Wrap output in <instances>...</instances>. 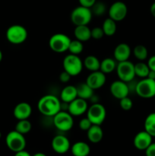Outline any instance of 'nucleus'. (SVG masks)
Returning a JSON list of instances; mask_svg holds the SVG:
<instances>
[{
  "label": "nucleus",
  "mask_w": 155,
  "mask_h": 156,
  "mask_svg": "<svg viewBox=\"0 0 155 156\" xmlns=\"http://www.w3.org/2000/svg\"><path fill=\"white\" fill-rule=\"evenodd\" d=\"M37 109L45 117H53L61 111V100L53 94H46L38 101Z\"/></svg>",
  "instance_id": "nucleus-1"
},
{
  "label": "nucleus",
  "mask_w": 155,
  "mask_h": 156,
  "mask_svg": "<svg viewBox=\"0 0 155 156\" xmlns=\"http://www.w3.org/2000/svg\"><path fill=\"white\" fill-rule=\"evenodd\" d=\"M5 35L10 44L18 45L25 42L28 37V32L23 25L13 24L8 27Z\"/></svg>",
  "instance_id": "nucleus-2"
},
{
  "label": "nucleus",
  "mask_w": 155,
  "mask_h": 156,
  "mask_svg": "<svg viewBox=\"0 0 155 156\" xmlns=\"http://www.w3.org/2000/svg\"><path fill=\"white\" fill-rule=\"evenodd\" d=\"M71 41L69 37L65 34H54L49 40V47L55 53H62L68 51Z\"/></svg>",
  "instance_id": "nucleus-3"
},
{
  "label": "nucleus",
  "mask_w": 155,
  "mask_h": 156,
  "mask_svg": "<svg viewBox=\"0 0 155 156\" xmlns=\"http://www.w3.org/2000/svg\"><path fill=\"white\" fill-rule=\"evenodd\" d=\"M62 66L65 71L69 73L71 76H76L82 72L84 63L78 55L69 53L64 57Z\"/></svg>",
  "instance_id": "nucleus-4"
},
{
  "label": "nucleus",
  "mask_w": 155,
  "mask_h": 156,
  "mask_svg": "<svg viewBox=\"0 0 155 156\" xmlns=\"http://www.w3.org/2000/svg\"><path fill=\"white\" fill-rule=\"evenodd\" d=\"M93 14L91 9L79 5L74 8L71 12L70 18L75 26L88 25L92 19Z\"/></svg>",
  "instance_id": "nucleus-5"
},
{
  "label": "nucleus",
  "mask_w": 155,
  "mask_h": 156,
  "mask_svg": "<svg viewBox=\"0 0 155 156\" xmlns=\"http://www.w3.org/2000/svg\"><path fill=\"white\" fill-rule=\"evenodd\" d=\"M5 143L7 147L15 153L24 150L26 144H27L24 135L20 133L15 129L10 131L7 134L5 138Z\"/></svg>",
  "instance_id": "nucleus-6"
},
{
  "label": "nucleus",
  "mask_w": 155,
  "mask_h": 156,
  "mask_svg": "<svg viewBox=\"0 0 155 156\" xmlns=\"http://www.w3.org/2000/svg\"><path fill=\"white\" fill-rule=\"evenodd\" d=\"M87 117L89 119L93 125L103 124L106 117V110L102 104L95 103L92 104L88 107L87 111Z\"/></svg>",
  "instance_id": "nucleus-7"
},
{
  "label": "nucleus",
  "mask_w": 155,
  "mask_h": 156,
  "mask_svg": "<svg viewBox=\"0 0 155 156\" xmlns=\"http://www.w3.org/2000/svg\"><path fill=\"white\" fill-rule=\"evenodd\" d=\"M135 93L142 98H153L155 96V80L149 78L142 79L137 83Z\"/></svg>",
  "instance_id": "nucleus-8"
},
{
  "label": "nucleus",
  "mask_w": 155,
  "mask_h": 156,
  "mask_svg": "<svg viewBox=\"0 0 155 156\" xmlns=\"http://www.w3.org/2000/svg\"><path fill=\"white\" fill-rule=\"evenodd\" d=\"M53 124L56 129L62 132L69 131L74 126L73 116H71L68 111H60L53 117Z\"/></svg>",
  "instance_id": "nucleus-9"
},
{
  "label": "nucleus",
  "mask_w": 155,
  "mask_h": 156,
  "mask_svg": "<svg viewBox=\"0 0 155 156\" xmlns=\"http://www.w3.org/2000/svg\"><path fill=\"white\" fill-rule=\"evenodd\" d=\"M115 70L119 79L125 82L133 80L136 76L135 73V64L129 60L118 62Z\"/></svg>",
  "instance_id": "nucleus-10"
},
{
  "label": "nucleus",
  "mask_w": 155,
  "mask_h": 156,
  "mask_svg": "<svg viewBox=\"0 0 155 156\" xmlns=\"http://www.w3.org/2000/svg\"><path fill=\"white\" fill-rule=\"evenodd\" d=\"M109 18L118 22L126 18L128 14V7L126 3L121 1H117L112 3L108 10Z\"/></svg>",
  "instance_id": "nucleus-11"
},
{
  "label": "nucleus",
  "mask_w": 155,
  "mask_h": 156,
  "mask_svg": "<svg viewBox=\"0 0 155 156\" xmlns=\"http://www.w3.org/2000/svg\"><path fill=\"white\" fill-rule=\"evenodd\" d=\"M51 146L53 150L58 154H65L71 149L70 141L63 135H57L52 140Z\"/></svg>",
  "instance_id": "nucleus-12"
},
{
  "label": "nucleus",
  "mask_w": 155,
  "mask_h": 156,
  "mask_svg": "<svg viewBox=\"0 0 155 156\" xmlns=\"http://www.w3.org/2000/svg\"><path fill=\"white\" fill-rule=\"evenodd\" d=\"M88 108V104L86 100L76 98L74 100L68 103V112L73 117H78L86 113Z\"/></svg>",
  "instance_id": "nucleus-13"
},
{
  "label": "nucleus",
  "mask_w": 155,
  "mask_h": 156,
  "mask_svg": "<svg viewBox=\"0 0 155 156\" xmlns=\"http://www.w3.org/2000/svg\"><path fill=\"white\" fill-rule=\"evenodd\" d=\"M109 90H110L111 94L115 98L119 99V100L129 96V92H130L127 82H125L119 79L114 81L111 83Z\"/></svg>",
  "instance_id": "nucleus-14"
},
{
  "label": "nucleus",
  "mask_w": 155,
  "mask_h": 156,
  "mask_svg": "<svg viewBox=\"0 0 155 156\" xmlns=\"http://www.w3.org/2000/svg\"><path fill=\"white\" fill-rule=\"evenodd\" d=\"M106 81V74L102 73L100 70L91 72L87 77L86 82L94 90L99 89L105 85Z\"/></svg>",
  "instance_id": "nucleus-15"
},
{
  "label": "nucleus",
  "mask_w": 155,
  "mask_h": 156,
  "mask_svg": "<svg viewBox=\"0 0 155 156\" xmlns=\"http://www.w3.org/2000/svg\"><path fill=\"white\" fill-rule=\"evenodd\" d=\"M153 137L150 135L145 130L138 132L135 135L133 140L134 146L138 150L144 151L153 142H152Z\"/></svg>",
  "instance_id": "nucleus-16"
},
{
  "label": "nucleus",
  "mask_w": 155,
  "mask_h": 156,
  "mask_svg": "<svg viewBox=\"0 0 155 156\" xmlns=\"http://www.w3.org/2000/svg\"><path fill=\"white\" fill-rule=\"evenodd\" d=\"M132 53V50L129 44L120 43L115 47L113 51V57L117 62L129 60Z\"/></svg>",
  "instance_id": "nucleus-17"
},
{
  "label": "nucleus",
  "mask_w": 155,
  "mask_h": 156,
  "mask_svg": "<svg viewBox=\"0 0 155 156\" xmlns=\"http://www.w3.org/2000/svg\"><path fill=\"white\" fill-rule=\"evenodd\" d=\"M32 107L27 102H20L15 107L13 115L17 120H27L31 116Z\"/></svg>",
  "instance_id": "nucleus-18"
},
{
  "label": "nucleus",
  "mask_w": 155,
  "mask_h": 156,
  "mask_svg": "<svg viewBox=\"0 0 155 156\" xmlns=\"http://www.w3.org/2000/svg\"><path fill=\"white\" fill-rule=\"evenodd\" d=\"M87 137L91 143H100L103 137V129L100 125H92L87 131Z\"/></svg>",
  "instance_id": "nucleus-19"
},
{
  "label": "nucleus",
  "mask_w": 155,
  "mask_h": 156,
  "mask_svg": "<svg viewBox=\"0 0 155 156\" xmlns=\"http://www.w3.org/2000/svg\"><path fill=\"white\" fill-rule=\"evenodd\" d=\"M78 98L77 89L74 85H66L62 89L60 92L61 101L65 103H70Z\"/></svg>",
  "instance_id": "nucleus-20"
},
{
  "label": "nucleus",
  "mask_w": 155,
  "mask_h": 156,
  "mask_svg": "<svg viewBox=\"0 0 155 156\" xmlns=\"http://www.w3.org/2000/svg\"><path fill=\"white\" fill-rule=\"evenodd\" d=\"M71 151L74 156H88L91 152V148L85 142L78 141L71 146Z\"/></svg>",
  "instance_id": "nucleus-21"
},
{
  "label": "nucleus",
  "mask_w": 155,
  "mask_h": 156,
  "mask_svg": "<svg viewBox=\"0 0 155 156\" xmlns=\"http://www.w3.org/2000/svg\"><path fill=\"white\" fill-rule=\"evenodd\" d=\"M75 38L81 42H86L91 38V29L88 25L75 26L74 30Z\"/></svg>",
  "instance_id": "nucleus-22"
},
{
  "label": "nucleus",
  "mask_w": 155,
  "mask_h": 156,
  "mask_svg": "<svg viewBox=\"0 0 155 156\" xmlns=\"http://www.w3.org/2000/svg\"><path fill=\"white\" fill-rule=\"evenodd\" d=\"M77 89L78 98L84 99V100H90L93 94H94L93 88H91L86 82H81L76 86Z\"/></svg>",
  "instance_id": "nucleus-23"
},
{
  "label": "nucleus",
  "mask_w": 155,
  "mask_h": 156,
  "mask_svg": "<svg viewBox=\"0 0 155 156\" xmlns=\"http://www.w3.org/2000/svg\"><path fill=\"white\" fill-rule=\"evenodd\" d=\"M117 63L118 62L115 61L114 58H105L103 60L100 61V70L106 75L112 73L116 69Z\"/></svg>",
  "instance_id": "nucleus-24"
},
{
  "label": "nucleus",
  "mask_w": 155,
  "mask_h": 156,
  "mask_svg": "<svg viewBox=\"0 0 155 156\" xmlns=\"http://www.w3.org/2000/svg\"><path fill=\"white\" fill-rule=\"evenodd\" d=\"M83 63L84 66L89 71L94 72L100 70V61L99 60L97 56H94V55H89V56H86L85 59H84Z\"/></svg>",
  "instance_id": "nucleus-25"
},
{
  "label": "nucleus",
  "mask_w": 155,
  "mask_h": 156,
  "mask_svg": "<svg viewBox=\"0 0 155 156\" xmlns=\"http://www.w3.org/2000/svg\"><path fill=\"white\" fill-rule=\"evenodd\" d=\"M102 29L104 32L105 36L112 37L115 34L117 30L116 22L112 18H107L104 20L102 25Z\"/></svg>",
  "instance_id": "nucleus-26"
},
{
  "label": "nucleus",
  "mask_w": 155,
  "mask_h": 156,
  "mask_svg": "<svg viewBox=\"0 0 155 156\" xmlns=\"http://www.w3.org/2000/svg\"><path fill=\"white\" fill-rule=\"evenodd\" d=\"M144 130L152 137H155V112L150 113L144 120Z\"/></svg>",
  "instance_id": "nucleus-27"
},
{
  "label": "nucleus",
  "mask_w": 155,
  "mask_h": 156,
  "mask_svg": "<svg viewBox=\"0 0 155 156\" xmlns=\"http://www.w3.org/2000/svg\"><path fill=\"white\" fill-rule=\"evenodd\" d=\"M149 72H150V68L148 65L143 61H140L135 64V73L136 76L144 79L147 77Z\"/></svg>",
  "instance_id": "nucleus-28"
},
{
  "label": "nucleus",
  "mask_w": 155,
  "mask_h": 156,
  "mask_svg": "<svg viewBox=\"0 0 155 156\" xmlns=\"http://www.w3.org/2000/svg\"><path fill=\"white\" fill-rule=\"evenodd\" d=\"M133 54L135 57L139 61H144L147 59L148 56V51L145 46L139 44L134 47Z\"/></svg>",
  "instance_id": "nucleus-29"
},
{
  "label": "nucleus",
  "mask_w": 155,
  "mask_h": 156,
  "mask_svg": "<svg viewBox=\"0 0 155 156\" xmlns=\"http://www.w3.org/2000/svg\"><path fill=\"white\" fill-rule=\"evenodd\" d=\"M32 124L28 119L27 120H18V123L15 125V130L18 131L20 133L25 135V134L28 133L30 130H31Z\"/></svg>",
  "instance_id": "nucleus-30"
},
{
  "label": "nucleus",
  "mask_w": 155,
  "mask_h": 156,
  "mask_svg": "<svg viewBox=\"0 0 155 156\" xmlns=\"http://www.w3.org/2000/svg\"><path fill=\"white\" fill-rule=\"evenodd\" d=\"M83 50H84L83 42L75 39L71 41L68 51H69V53H71V54L78 55H78H80L81 53L83 52Z\"/></svg>",
  "instance_id": "nucleus-31"
},
{
  "label": "nucleus",
  "mask_w": 155,
  "mask_h": 156,
  "mask_svg": "<svg viewBox=\"0 0 155 156\" xmlns=\"http://www.w3.org/2000/svg\"><path fill=\"white\" fill-rule=\"evenodd\" d=\"M93 15L96 16H102L106 12V5L103 2H96L94 5L91 8Z\"/></svg>",
  "instance_id": "nucleus-32"
},
{
  "label": "nucleus",
  "mask_w": 155,
  "mask_h": 156,
  "mask_svg": "<svg viewBox=\"0 0 155 156\" xmlns=\"http://www.w3.org/2000/svg\"><path fill=\"white\" fill-rule=\"evenodd\" d=\"M119 105L123 111H130L133 107V102L129 97H125L119 100Z\"/></svg>",
  "instance_id": "nucleus-33"
},
{
  "label": "nucleus",
  "mask_w": 155,
  "mask_h": 156,
  "mask_svg": "<svg viewBox=\"0 0 155 156\" xmlns=\"http://www.w3.org/2000/svg\"><path fill=\"white\" fill-rule=\"evenodd\" d=\"M105 36L104 32L101 27H95L91 29V38L95 40H100Z\"/></svg>",
  "instance_id": "nucleus-34"
},
{
  "label": "nucleus",
  "mask_w": 155,
  "mask_h": 156,
  "mask_svg": "<svg viewBox=\"0 0 155 156\" xmlns=\"http://www.w3.org/2000/svg\"><path fill=\"white\" fill-rule=\"evenodd\" d=\"M92 125L93 124L91 123V122L90 121L89 119L87 117H84V118H82L79 121V128L83 131H88Z\"/></svg>",
  "instance_id": "nucleus-35"
},
{
  "label": "nucleus",
  "mask_w": 155,
  "mask_h": 156,
  "mask_svg": "<svg viewBox=\"0 0 155 156\" xmlns=\"http://www.w3.org/2000/svg\"><path fill=\"white\" fill-rule=\"evenodd\" d=\"M71 77H72V76H71L69 73H67L66 71L64 70L63 72H62V73L59 74V80H60V82H62V83H68Z\"/></svg>",
  "instance_id": "nucleus-36"
},
{
  "label": "nucleus",
  "mask_w": 155,
  "mask_h": 156,
  "mask_svg": "<svg viewBox=\"0 0 155 156\" xmlns=\"http://www.w3.org/2000/svg\"><path fill=\"white\" fill-rule=\"evenodd\" d=\"M78 2L80 5L91 9L94 5V3L97 2V0H78Z\"/></svg>",
  "instance_id": "nucleus-37"
},
{
  "label": "nucleus",
  "mask_w": 155,
  "mask_h": 156,
  "mask_svg": "<svg viewBox=\"0 0 155 156\" xmlns=\"http://www.w3.org/2000/svg\"><path fill=\"white\" fill-rule=\"evenodd\" d=\"M144 152L146 156H155V143H152Z\"/></svg>",
  "instance_id": "nucleus-38"
},
{
  "label": "nucleus",
  "mask_w": 155,
  "mask_h": 156,
  "mask_svg": "<svg viewBox=\"0 0 155 156\" xmlns=\"http://www.w3.org/2000/svg\"><path fill=\"white\" fill-rule=\"evenodd\" d=\"M147 65H148L150 70H153L155 72V55L149 58L148 61H147Z\"/></svg>",
  "instance_id": "nucleus-39"
},
{
  "label": "nucleus",
  "mask_w": 155,
  "mask_h": 156,
  "mask_svg": "<svg viewBox=\"0 0 155 156\" xmlns=\"http://www.w3.org/2000/svg\"><path fill=\"white\" fill-rule=\"evenodd\" d=\"M15 156H32L28 152L25 150H22V151H20V152H15Z\"/></svg>",
  "instance_id": "nucleus-40"
},
{
  "label": "nucleus",
  "mask_w": 155,
  "mask_h": 156,
  "mask_svg": "<svg viewBox=\"0 0 155 156\" xmlns=\"http://www.w3.org/2000/svg\"><path fill=\"white\" fill-rule=\"evenodd\" d=\"M99 100H100V99H99L98 96L95 95V94H93L92 97H91V98H90V101H91L92 102V104L99 103Z\"/></svg>",
  "instance_id": "nucleus-41"
},
{
  "label": "nucleus",
  "mask_w": 155,
  "mask_h": 156,
  "mask_svg": "<svg viewBox=\"0 0 155 156\" xmlns=\"http://www.w3.org/2000/svg\"><path fill=\"white\" fill-rule=\"evenodd\" d=\"M150 14L152 15V16L155 18V2L153 3H152L151 5H150Z\"/></svg>",
  "instance_id": "nucleus-42"
},
{
  "label": "nucleus",
  "mask_w": 155,
  "mask_h": 156,
  "mask_svg": "<svg viewBox=\"0 0 155 156\" xmlns=\"http://www.w3.org/2000/svg\"><path fill=\"white\" fill-rule=\"evenodd\" d=\"M147 78H149V79H151L155 80V72L153 71V70H150L148 73V76H147Z\"/></svg>",
  "instance_id": "nucleus-43"
},
{
  "label": "nucleus",
  "mask_w": 155,
  "mask_h": 156,
  "mask_svg": "<svg viewBox=\"0 0 155 156\" xmlns=\"http://www.w3.org/2000/svg\"><path fill=\"white\" fill-rule=\"evenodd\" d=\"M32 156H47V155H46V154L43 153V152H37V153L34 154V155Z\"/></svg>",
  "instance_id": "nucleus-44"
},
{
  "label": "nucleus",
  "mask_w": 155,
  "mask_h": 156,
  "mask_svg": "<svg viewBox=\"0 0 155 156\" xmlns=\"http://www.w3.org/2000/svg\"><path fill=\"white\" fill-rule=\"evenodd\" d=\"M2 58H3L2 52V50H0V62H2Z\"/></svg>",
  "instance_id": "nucleus-45"
},
{
  "label": "nucleus",
  "mask_w": 155,
  "mask_h": 156,
  "mask_svg": "<svg viewBox=\"0 0 155 156\" xmlns=\"http://www.w3.org/2000/svg\"><path fill=\"white\" fill-rule=\"evenodd\" d=\"M1 137H2V133L0 132V139H1Z\"/></svg>",
  "instance_id": "nucleus-46"
}]
</instances>
